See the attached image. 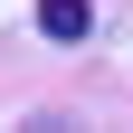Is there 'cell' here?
<instances>
[{
    "label": "cell",
    "instance_id": "1",
    "mask_svg": "<svg viewBox=\"0 0 133 133\" xmlns=\"http://www.w3.org/2000/svg\"><path fill=\"white\" fill-rule=\"evenodd\" d=\"M38 29L48 38H86L95 29V0H38Z\"/></svg>",
    "mask_w": 133,
    "mask_h": 133
}]
</instances>
